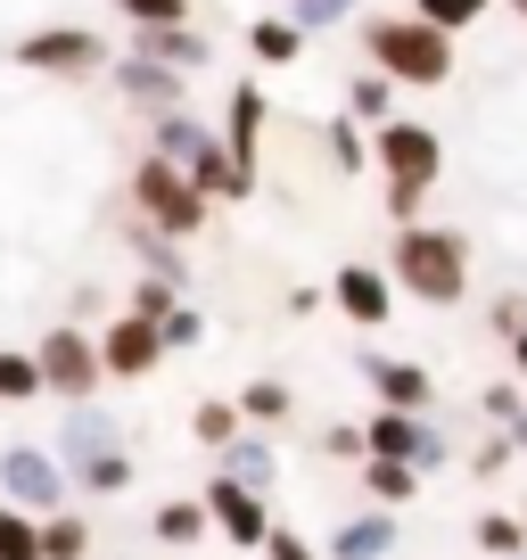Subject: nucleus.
<instances>
[{
  "label": "nucleus",
  "mask_w": 527,
  "mask_h": 560,
  "mask_svg": "<svg viewBox=\"0 0 527 560\" xmlns=\"http://www.w3.org/2000/svg\"><path fill=\"white\" fill-rule=\"evenodd\" d=\"M363 50H371V67L396 74L405 91H445L454 83V34L429 25L421 9H379V18H363Z\"/></svg>",
  "instance_id": "obj_1"
},
{
  "label": "nucleus",
  "mask_w": 527,
  "mask_h": 560,
  "mask_svg": "<svg viewBox=\"0 0 527 560\" xmlns=\"http://www.w3.org/2000/svg\"><path fill=\"white\" fill-rule=\"evenodd\" d=\"M387 272H396V289L421 298V305H461L470 298V240L445 231V223H405Z\"/></svg>",
  "instance_id": "obj_2"
},
{
  "label": "nucleus",
  "mask_w": 527,
  "mask_h": 560,
  "mask_svg": "<svg viewBox=\"0 0 527 560\" xmlns=\"http://www.w3.org/2000/svg\"><path fill=\"white\" fill-rule=\"evenodd\" d=\"M207 207H214V198L198 190L174 158H157V149H149V158L132 165V214H141V223H157L165 240H198V231H207Z\"/></svg>",
  "instance_id": "obj_3"
},
{
  "label": "nucleus",
  "mask_w": 527,
  "mask_h": 560,
  "mask_svg": "<svg viewBox=\"0 0 527 560\" xmlns=\"http://www.w3.org/2000/svg\"><path fill=\"white\" fill-rule=\"evenodd\" d=\"M371 165H379L387 190L429 198V190H437V174H445V140H437V124H421V116L379 124V132H371Z\"/></svg>",
  "instance_id": "obj_4"
},
{
  "label": "nucleus",
  "mask_w": 527,
  "mask_h": 560,
  "mask_svg": "<svg viewBox=\"0 0 527 560\" xmlns=\"http://www.w3.org/2000/svg\"><path fill=\"white\" fill-rule=\"evenodd\" d=\"M149 149H157V158H174V165H181V174H190L207 198H247V182H239V165H231L223 132H207V124H198L190 107H181V116H165Z\"/></svg>",
  "instance_id": "obj_5"
},
{
  "label": "nucleus",
  "mask_w": 527,
  "mask_h": 560,
  "mask_svg": "<svg viewBox=\"0 0 527 560\" xmlns=\"http://www.w3.org/2000/svg\"><path fill=\"white\" fill-rule=\"evenodd\" d=\"M34 354H42V380H50V396H67V404H91V396H99L107 354H99V338H91V330L58 322V330L34 338Z\"/></svg>",
  "instance_id": "obj_6"
},
{
  "label": "nucleus",
  "mask_w": 527,
  "mask_h": 560,
  "mask_svg": "<svg viewBox=\"0 0 527 560\" xmlns=\"http://www.w3.org/2000/svg\"><path fill=\"white\" fill-rule=\"evenodd\" d=\"M17 67L25 74H50V83H83V74L107 67V42L91 25H42V34L17 42Z\"/></svg>",
  "instance_id": "obj_7"
},
{
  "label": "nucleus",
  "mask_w": 527,
  "mask_h": 560,
  "mask_svg": "<svg viewBox=\"0 0 527 560\" xmlns=\"http://www.w3.org/2000/svg\"><path fill=\"white\" fill-rule=\"evenodd\" d=\"M67 478L74 470H58V454H42V445H9V454H0V494L17 511H42V520L67 503Z\"/></svg>",
  "instance_id": "obj_8"
},
{
  "label": "nucleus",
  "mask_w": 527,
  "mask_h": 560,
  "mask_svg": "<svg viewBox=\"0 0 527 560\" xmlns=\"http://www.w3.org/2000/svg\"><path fill=\"white\" fill-rule=\"evenodd\" d=\"M116 91H124V107H132V116H149V124H165V116H181V107H190V74L157 67V58H141V50H124Z\"/></svg>",
  "instance_id": "obj_9"
},
{
  "label": "nucleus",
  "mask_w": 527,
  "mask_h": 560,
  "mask_svg": "<svg viewBox=\"0 0 527 560\" xmlns=\"http://www.w3.org/2000/svg\"><path fill=\"white\" fill-rule=\"evenodd\" d=\"M330 305L354 322V330H387V322H396V272H379V264H338Z\"/></svg>",
  "instance_id": "obj_10"
},
{
  "label": "nucleus",
  "mask_w": 527,
  "mask_h": 560,
  "mask_svg": "<svg viewBox=\"0 0 527 560\" xmlns=\"http://www.w3.org/2000/svg\"><path fill=\"white\" fill-rule=\"evenodd\" d=\"M99 354H107V380H149L174 347H165V330H157L149 314H132V305H124V314L99 330Z\"/></svg>",
  "instance_id": "obj_11"
},
{
  "label": "nucleus",
  "mask_w": 527,
  "mask_h": 560,
  "mask_svg": "<svg viewBox=\"0 0 527 560\" xmlns=\"http://www.w3.org/2000/svg\"><path fill=\"white\" fill-rule=\"evenodd\" d=\"M207 511H214V527H223L239 552H264L272 520H264V494H256V487H239V478H214V487H207Z\"/></svg>",
  "instance_id": "obj_12"
},
{
  "label": "nucleus",
  "mask_w": 527,
  "mask_h": 560,
  "mask_svg": "<svg viewBox=\"0 0 527 560\" xmlns=\"http://www.w3.org/2000/svg\"><path fill=\"white\" fill-rule=\"evenodd\" d=\"M132 50L157 58V67H174V74H207L214 67V42L198 34V25H132Z\"/></svg>",
  "instance_id": "obj_13"
},
{
  "label": "nucleus",
  "mask_w": 527,
  "mask_h": 560,
  "mask_svg": "<svg viewBox=\"0 0 527 560\" xmlns=\"http://www.w3.org/2000/svg\"><path fill=\"white\" fill-rule=\"evenodd\" d=\"M363 380L379 387V404H396V412H429V404H437V380H429L421 363H396V354H363Z\"/></svg>",
  "instance_id": "obj_14"
},
{
  "label": "nucleus",
  "mask_w": 527,
  "mask_h": 560,
  "mask_svg": "<svg viewBox=\"0 0 527 560\" xmlns=\"http://www.w3.org/2000/svg\"><path fill=\"white\" fill-rule=\"evenodd\" d=\"M223 149H231V165H239V182L256 190V149H264V83H239V91H231Z\"/></svg>",
  "instance_id": "obj_15"
},
{
  "label": "nucleus",
  "mask_w": 527,
  "mask_h": 560,
  "mask_svg": "<svg viewBox=\"0 0 527 560\" xmlns=\"http://www.w3.org/2000/svg\"><path fill=\"white\" fill-rule=\"evenodd\" d=\"M305 42H314V34H305V25L289 18V9H264V18L247 25V50H256V67H297V58H305Z\"/></svg>",
  "instance_id": "obj_16"
},
{
  "label": "nucleus",
  "mask_w": 527,
  "mask_h": 560,
  "mask_svg": "<svg viewBox=\"0 0 527 560\" xmlns=\"http://www.w3.org/2000/svg\"><path fill=\"white\" fill-rule=\"evenodd\" d=\"M396 552V520L387 511H363V520H347L330 536V560H387Z\"/></svg>",
  "instance_id": "obj_17"
},
{
  "label": "nucleus",
  "mask_w": 527,
  "mask_h": 560,
  "mask_svg": "<svg viewBox=\"0 0 527 560\" xmlns=\"http://www.w3.org/2000/svg\"><path fill=\"white\" fill-rule=\"evenodd\" d=\"M107 445H116V420H107V412H91V404H74V412H67V429H58V462L74 470V462L107 454Z\"/></svg>",
  "instance_id": "obj_18"
},
{
  "label": "nucleus",
  "mask_w": 527,
  "mask_h": 560,
  "mask_svg": "<svg viewBox=\"0 0 527 560\" xmlns=\"http://www.w3.org/2000/svg\"><path fill=\"white\" fill-rule=\"evenodd\" d=\"M207 527H214L207 494H174V503H157V520H149V536H157V544H174V552H181V544H198V536H207Z\"/></svg>",
  "instance_id": "obj_19"
},
{
  "label": "nucleus",
  "mask_w": 527,
  "mask_h": 560,
  "mask_svg": "<svg viewBox=\"0 0 527 560\" xmlns=\"http://www.w3.org/2000/svg\"><path fill=\"white\" fill-rule=\"evenodd\" d=\"M50 380H42V354L34 347H0V404H42Z\"/></svg>",
  "instance_id": "obj_20"
},
{
  "label": "nucleus",
  "mask_w": 527,
  "mask_h": 560,
  "mask_svg": "<svg viewBox=\"0 0 527 560\" xmlns=\"http://www.w3.org/2000/svg\"><path fill=\"white\" fill-rule=\"evenodd\" d=\"M363 487H371V503H379V511H405L412 494H421V470H412V462H379V454H371L363 462Z\"/></svg>",
  "instance_id": "obj_21"
},
{
  "label": "nucleus",
  "mask_w": 527,
  "mask_h": 560,
  "mask_svg": "<svg viewBox=\"0 0 527 560\" xmlns=\"http://www.w3.org/2000/svg\"><path fill=\"white\" fill-rule=\"evenodd\" d=\"M347 116H363L371 132H379V124H396V74H379V67L354 74V83H347Z\"/></svg>",
  "instance_id": "obj_22"
},
{
  "label": "nucleus",
  "mask_w": 527,
  "mask_h": 560,
  "mask_svg": "<svg viewBox=\"0 0 527 560\" xmlns=\"http://www.w3.org/2000/svg\"><path fill=\"white\" fill-rule=\"evenodd\" d=\"M223 478H239V487H256V494H272V478H281V454H272V445L264 438H239L223 454Z\"/></svg>",
  "instance_id": "obj_23"
},
{
  "label": "nucleus",
  "mask_w": 527,
  "mask_h": 560,
  "mask_svg": "<svg viewBox=\"0 0 527 560\" xmlns=\"http://www.w3.org/2000/svg\"><path fill=\"white\" fill-rule=\"evenodd\" d=\"M239 412H247V429H281V420L297 412V396H289L281 380H247L239 387Z\"/></svg>",
  "instance_id": "obj_24"
},
{
  "label": "nucleus",
  "mask_w": 527,
  "mask_h": 560,
  "mask_svg": "<svg viewBox=\"0 0 527 560\" xmlns=\"http://www.w3.org/2000/svg\"><path fill=\"white\" fill-rule=\"evenodd\" d=\"M239 429H247L239 396H231V404H198V412H190V438L214 445V454H231V445H239Z\"/></svg>",
  "instance_id": "obj_25"
},
{
  "label": "nucleus",
  "mask_w": 527,
  "mask_h": 560,
  "mask_svg": "<svg viewBox=\"0 0 527 560\" xmlns=\"http://www.w3.org/2000/svg\"><path fill=\"white\" fill-rule=\"evenodd\" d=\"M42 560H91V520L50 511V520H42Z\"/></svg>",
  "instance_id": "obj_26"
},
{
  "label": "nucleus",
  "mask_w": 527,
  "mask_h": 560,
  "mask_svg": "<svg viewBox=\"0 0 527 560\" xmlns=\"http://www.w3.org/2000/svg\"><path fill=\"white\" fill-rule=\"evenodd\" d=\"M74 487H91V494H124V487H132V454H124V445H107V454L74 462Z\"/></svg>",
  "instance_id": "obj_27"
},
{
  "label": "nucleus",
  "mask_w": 527,
  "mask_h": 560,
  "mask_svg": "<svg viewBox=\"0 0 527 560\" xmlns=\"http://www.w3.org/2000/svg\"><path fill=\"white\" fill-rule=\"evenodd\" d=\"M0 560H42V520L34 511H0Z\"/></svg>",
  "instance_id": "obj_28"
},
{
  "label": "nucleus",
  "mask_w": 527,
  "mask_h": 560,
  "mask_svg": "<svg viewBox=\"0 0 527 560\" xmlns=\"http://www.w3.org/2000/svg\"><path fill=\"white\" fill-rule=\"evenodd\" d=\"M330 158H338V174H363V165H371V132H363V116H330Z\"/></svg>",
  "instance_id": "obj_29"
},
{
  "label": "nucleus",
  "mask_w": 527,
  "mask_h": 560,
  "mask_svg": "<svg viewBox=\"0 0 527 560\" xmlns=\"http://www.w3.org/2000/svg\"><path fill=\"white\" fill-rule=\"evenodd\" d=\"M412 9H421L429 25H445V34H470V25L494 9V0H412Z\"/></svg>",
  "instance_id": "obj_30"
},
{
  "label": "nucleus",
  "mask_w": 527,
  "mask_h": 560,
  "mask_svg": "<svg viewBox=\"0 0 527 560\" xmlns=\"http://www.w3.org/2000/svg\"><path fill=\"white\" fill-rule=\"evenodd\" d=\"M124 25H190L198 18V0H116Z\"/></svg>",
  "instance_id": "obj_31"
},
{
  "label": "nucleus",
  "mask_w": 527,
  "mask_h": 560,
  "mask_svg": "<svg viewBox=\"0 0 527 560\" xmlns=\"http://www.w3.org/2000/svg\"><path fill=\"white\" fill-rule=\"evenodd\" d=\"M478 544H487L494 560H519V544H527V520H511V511H487V520H478Z\"/></svg>",
  "instance_id": "obj_32"
},
{
  "label": "nucleus",
  "mask_w": 527,
  "mask_h": 560,
  "mask_svg": "<svg viewBox=\"0 0 527 560\" xmlns=\"http://www.w3.org/2000/svg\"><path fill=\"white\" fill-rule=\"evenodd\" d=\"M124 305H132V314H149V322H165V314L181 305V280H157V272H149V280H132V298H124Z\"/></svg>",
  "instance_id": "obj_33"
},
{
  "label": "nucleus",
  "mask_w": 527,
  "mask_h": 560,
  "mask_svg": "<svg viewBox=\"0 0 527 560\" xmlns=\"http://www.w3.org/2000/svg\"><path fill=\"white\" fill-rule=\"evenodd\" d=\"M289 18H297L305 34H330V25L354 18V0H289Z\"/></svg>",
  "instance_id": "obj_34"
},
{
  "label": "nucleus",
  "mask_w": 527,
  "mask_h": 560,
  "mask_svg": "<svg viewBox=\"0 0 527 560\" xmlns=\"http://www.w3.org/2000/svg\"><path fill=\"white\" fill-rule=\"evenodd\" d=\"M157 330H165V347H198V338H207V314H198V305H174Z\"/></svg>",
  "instance_id": "obj_35"
},
{
  "label": "nucleus",
  "mask_w": 527,
  "mask_h": 560,
  "mask_svg": "<svg viewBox=\"0 0 527 560\" xmlns=\"http://www.w3.org/2000/svg\"><path fill=\"white\" fill-rule=\"evenodd\" d=\"M321 454H338V462H371V429H321Z\"/></svg>",
  "instance_id": "obj_36"
},
{
  "label": "nucleus",
  "mask_w": 527,
  "mask_h": 560,
  "mask_svg": "<svg viewBox=\"0 0 527 560\" xmlns=\"http://www.w3.org/2000/svg\"><path fill=\"white\" fill-rule=\"evenodd\" d=\"M264 560H321V552L297 536V527H272V536H264Z\"/></svg>",
  "instance_id": "obj_37"
},
{
  "label": "nucleus",
  "mask_w": 527,
  "mask_h": 560,
  "mask_svg": "<svg viewBox=\"0 0 527 560\" xmlns=\"http://www.w3.org/2000/svg\"><path fill=\"white\" fill-rule=\"evenodd\" d=\"M511 454H519V445H511V429H503V438H487V445H478V478H503Z\"/></svg>",
  "instance_id": "obj_38"
},
{
  "label": "nucleus",
  "mask_w": 527,
  "mask_h": 560,
  "mask_svg": "<svg viewBox=\"0 0 527 560\" xmlns=\"http://www.w3.org/2000/svg\"><path fill=\"white\" fill-rule=\"evenodd\" d=\"M494 330H503V338L527 330V298H519V289H503V298H494Z\"/></svg>",
  "instance_id": "obj_39"
},
{
  "label": "nucleus",
  "mask_w": 527,
  "mask_h": 560,
  "mask_svg": "<svg viewBox=\"0 0 527 560\" xmlns=\"http://www.w3.org/2000/svg\"><path fill=\"white\" fill-rule=\"evenodd\" d=\"M478 404H487V420H503V429H511V420H519V387H487V396H478Z\"/></svg>",
  "instance_id": "obj_40"
},
{
  "label": "nucleus",
  "mask_w": 527,
  "mask_h": 560,
  "mask_svg": "<svg viewBox=\"0 0 527 560\" xmlns=\"http://www.w3.org/2000/svg\"><path fill=\"white\" fill-rule=\"evenodd\" d=\"M511 371H519V380H527V330L511 338Z\"/></svg>",
  "instance_id": "obj_41"
},
{
  "label": "nucleus",
  "mask_w": 527,
  "mask_h": 560,
  "mask_svg": "<svg viewBox=\"0 0 527 560\" xmlns=\"http://www.w3.org/2000/svg\"><path fill=\"white\" fill-rule=\"evenodd\" d=\"M511 445H519V454H527V412H519V420H511Z\"/></svg>",
  "instance_id": "obj_42"
},
{
  "label": "nucleus",
  "mask_w": 527,
  "mask_h": 560,
  "mask_svg": "<svg viewBox=\"0 0 527 560\" xmlns=\"http://www.w3.org/2000/svg\"><path fill=\"white\" fill-rule=\"evenodd\" d=\"M511 9H519V25H527V0H511Z\"/></svg>",
  "instance_id": "obj_43"
}]
</instances>
